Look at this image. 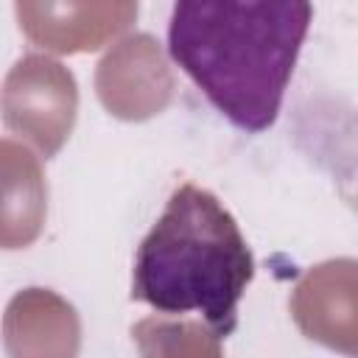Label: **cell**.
Masks as SVG:
<instances>
[{
    "mask_svg": "<svg viewBox=\"0 0 358 358\" xmlns=\"http://www.w3.org/2000/svg\"><path fill=\"white\" fill-rule=\"evenodd\" d=\"M95 90L109 115L123 120H145L168 106L173 78L159 45L148 34H137L123 39L101 59Z\"/></svg>",
    "mask_w": 358,
    "mask_h": 358,
    "instance_id": "obj_5",
    "label": "cell"
},
{
    "mask_svg": "<svg viewBox=\"0 0 358 358\" xmlns=\"http://www.w3.org/2000/svg\"><path fill=\"white\" fill-rule=\"evenodd\" d=\"M313 20L310 0H176L168 53L238 129L274 126Z\"/></svg>",
    "mask_w": 358,
    "mask_h": 358,
    "instance_id": "obj_1",
    "label": "cell"
},
{
    "mask_svg": "<svg viewBox=\"0 0 358 358\" xmlns=\"http://www.w3.org/2000/svg\"><path fill=\"white\" fill-rule=\"evenodd\" d=\"M78 336L76 310L53 291L28 288L6 310V347L11 355H73Z\"/></svg>",
    "mask_w": 358,
    "mask_h": 358,
    "instance_id": "obj_7",
    "label": "cell"
},
{
    "mask_svg": "<svg viewBox=\"0 0 358 358\" xmlns=\"http://www.w3.org/2000/svg\"><path fill=\"white\" fill-rule=\"evenodd\" d=\"M291 313L308 338L358 355V260L313 266L294 288Z\"/></svg>",
    "mask_w": 358,
    "mask_h": 358,
    "instance_id": "obj_6",
    "label": "cell"
},
{
    "mask_svg": "<svg viewBox=\"0 0 358 358\" xmlns=\"http://www.w3.org/2000/svg\"><path fill=\"white\" fill-rule=\"evenodd\" d=\"M137 0H17L20 31L50 53H90L123 34Z\"/></svg>",
    "mask_w": 358,
    "mask_h": 358,
    "instance_id": "obj_4",
    "label": "cell"
},
{
    "mask_svg": "<svg viewBox=\"0 0 358 358\" xmlns=\"http://www.w3.org/2000/svg\"><path fill=\"white\" fill-rule=\"evenodd\" d=\"M252 277L255 257L232 213L210 190L185 182L137 246L131 299L165 316L199 313L227 338Z\"/></svg>",
    "mask_w": 358,
    "mask_h": 358,
    "instance_id": "obj_2",
    "label": "cell"
},
{
    "mask_svg": "<svg viewBox=\"0 0 358 358\" xmlns=\"http://www.w3.org/2000/svg\"><path fill=\"white\" fill-rule=\"evenodd\" d=\"M341 199L358 210V115L336 126V134L324 137V157Z\"/></svg>",
    "mask_w": 358,
    "mask_h": 358,
    "instance_id": "obj_9",
    "label": "cell"
},
{
    "mask_svg": "<svg viewBox=\"0 0 358 358\" xmlns=\"http://www.w3.org/2000/svg\"><path fill=\"white\" fill-rule=\"evenodd\" d=\"M78 92L67 67L48 56H22L6 76V126L28 140L42 157H53L70 137Z\"/></svg>",
    "mask_w": 358,
    "mask_h": 358,
    "instance_id": "obj_3",
    "label": "cell"
},
{
    "mask_svg": "<svg viewBox=\"0 0 358 358\" xmlns=\"http://www.w3.org/2000/svg\"><path fill=\"white\" fill-rule=\"evenodd\" d=\"M3 246H28L45 218V185L34 154H28L14 140H3Z\"/></svg>",
    "mask_w": 358,
    "mask_h": 358,
    "instance_id": "obj_8",
    "label": "cell"
}]
</instances>
